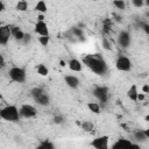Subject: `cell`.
<instances>
[{
    "mask_svg": "<svg viewBox=\"0 0 149 149\" xmlns=\"http://www.w3.org/2000/svg\"><path fill=\"white\" fill-rule=\"evenodd\" d=\"M132 143H133V142H132L130 140H127V139L121 137V139L116 140V141L112 144L111 149H129V147H130Z\"/></svg>",
    "mask_w": 149,
    "mask_h": 149,
    "instance_id": "11",
    "label": "cell"
},
{
    "mask_svg": "<svg viewBox=\"0 0 149 149\" xmlns=\"http://www.w3.org/2000/svg\"><path fill=\"white\" fill-rule=\"evenodd\" d=\"M5 8H6V7H5V3L0 0V13H1V12H3V10H5Z\"/></svg>",
    "mask_w": 149,
    "mask_h": 149,
    "instance_id": "36",
    "label": "cell"
},
{
    "mask_svg": "<svg viewBox=\"0 0 149 149\" xmlns=\"http://www.w3.org/2000/svg\"><path fill=\"white\" fill-rule=\"evenodd\" d=\"M10 79L15 83H24L26 81V70L22 69V68H19V66H13L9 72H8Z\"/></svg>",
    "mask_w": 149,
    "mask_h": 149,
    "instance_id": "4",
    "label": "cell"
},
{
    "mask_svg": "<svg viewBox=\"0 0 149 149\" xmlns=\"http://www.w3.org/2000/svg\"><path fill=\"white\" fill-rule=\"evenodd\" d=\"M0 99H2V95H1V93H0Z\"/></svg>",
    "mask_w": 149,
    "mask_h": 149,
    "instance_id": "40",
    "label": "cell"
},
{
    "mask_svg": "<svg viewBox=\"0 0 149 149\" xmlns=\"http://www.w3.org/2000/svg\"><path fill=\"white\" fill-rule=\"evenodd\" d=\"M64 121H65V119H64V116L61 115V114L55 115V118H54V122H55L56 125H62Z\"/></svg>",
    "mask_w": 149,
    "mask_h": 149,
    "instance_id": "26",
    "label": "cell"
},
{
    "mask_svg": "<svg viewBox=\"0 0 149 149\" xmlns=\"http://www.w3.org/2000/svg\"><path fill=\"white\" fill-rule=\"evenodd\" d=\"M101 42H102V47H104V49H106V50H111V49H112L106 37H102V41H101Z\"/></svg>",
    "mask_w": 149,
    "mask_h": 149,
    "instance_id": "28",
    "label": "cell"
},
{
    "mask_svg": "<svg viewBox=\"0 0 149 149\" xmlns=\"http://www.w3.org/2000/svg\"><path fill=\"white\" fill-rule=\"evenodd\" d=\"M0 116H1V119L6 120V121L15 122V121L19 120L20 113H19V109H17L16 106H14V105H8V106H5L3 108H1Z\"/></svg>",
    "mask_w": 149,
    "mask_h": 149,
    "instance_id": "2",
    "label": "cell"
},
{
    "mask_svg": "<svg viewBox=\"0 0 149 149\" xmlns=\"http://www.w3.org/2000/svg\"><path fill=\"white\" fill-rule=\"evenodd\" d=\"M130 42H132V37H130V34L127 30H122V31L119 33L118 43L121 48H128L130 45Z\"/></svg>",
    "mask_w": 149,
    "mask_h": 149,
    "instance_id": "9",
    "label": "cell"
},
{
    "mask_svg": "<svg viewBox=\"0 0 149 149\" xmlns=\"http://www.w3.org/2000/svg\"><path fill=\"white\" fill-rule=\"evenodd\" d=\"M143 29H144V31L147 33V34H149V24H143Z\"/></svg>",
    "mask_w": 149,
    "mask_h": 149,
    "instance_id": "37",
    "label": "cell"
},
{
    "mask_svg": "<svg viewBox=\"0 0 149 149\" xmlns=\"http://www.w3.org/2000/svg\"><path fill=\"white\" fill-rule=\"evenodd\" d=\"M93 94L100 102H106L108 100V88L106 86H97V87H94Z\"/></svg>",
    "mask_w": 149,
    "mask_h": 149,
    "instance_id": "8",
    "label": "cell"
},
{
    "mask_svg": "<svg viewBox=\"0 0 149 149\" xmlns=\"http://www.w3.org/2000/svg\"><path fill=\"white\" fill-rule=\"evenodd\" d=\"M64 80H65V84H66L69 87H71V88H77V87L79 86V84H80L78 77H76V76H73V74H66V76L64 77Z\"/></svg>",
    "mask_w": 149,
    "mask_h": 149,
    "instance_id": "13",
    "label": "cell"
},
{
    "mask_svg": "<svg viewBox=\"0 0 149 149\" xmlns=\"http://www.w3.org/2000/svg\"><path fill=\"white\" fill-rule=\"evenodd\" d=\"M15 8H16L17 10H20V12H24V10L28 9V2L24 1V0H21V1H19V2L16 3Z\"/></svg>",
    "mask_w": 149,
    "mask_h": 149,
    "instance_id": "23",
    "label": "cell"
},
{
    "mask_svg": "<svg viewBox=\"0 0 149 149\" xmlns=\"http://www.w3.org/2000/svg\"><path fill=\"white\" fill-rule=\"evenodd\" d=\"M144 98H146V94L144 93H139L137 94V100L142 101V100H144Z\"/></svg>",
    "mask_w": 149,
    "mask_h": 149,
    "instance_id": "32",
    "label": "cell"
},
{
    "mask_svg": "<svg viewBox=\"0 0 149 149\" xmlns=\"http://www.w3.org/2000/svg\"><path fill=\"white\" fill-rule=\"evenodd\" d=\"M87 108L90 109V112L94 114L100 113V105L98 102H87Z\"/></svg>",
    "mask_w": 149,
    "mask_h": 149,
    "instance_id": "19",
    "label": "cell"
},
{
    "mask_svg": "<svg viewBox=\"0 0 149 149\" xmlns=\"http://www.w3.org/2000/svg\"><path fill=\"white\" fill-rule=\"evenodd\" d=\"M5 66V59H3V56L0 55V69H2Z\"/></svg>",
    "mask_w": 149,
    "mask_h": 149,
    "instance_id": "33",
    "label": "cell"
},
{
    "mask_svg": "<svg viewBox=\"0 0 149 149\" xmlns=\"http://www.w3.org/2000/svg\"><path fill=\"white\" fill-rule=\"evenodd\" d=\"M0 112H1V108H0ZM0 119H1V116H0Z\"/></svg>",
    "mask_w": 149,
    "mask_h": 149,
    "instance_id": "41",
    "label": "cell"
},
{
    "mask_svg": "<svg viewBox=\"0 0 149 149\" xmlns=\"http://www.w3.org/2000/svg\"><path fill=\"white\" fill-rule=\"evenodd\" d=\"M35 33L40 36H49V29L44 21H37L35 24Z\"/></svg>",
    "mask_w": 149,
    "mask_h": 149,
    "instance_id": "12",
    "label": "cell"
},
{
    "mask_svg": "<svg viewBox=\"0 0 149 149\" xmlns=\"http://www.w3.org/2000/svg\"><path fill=\"white\" fill-rule=\"evenodd\" d=\"M38 42H40L41 45L47 47L49 44V42H50V37L49 36H40L38 37Z\"/></svg>",
    "mask_w": 149,
    "mask_h": 149,
    "instance_id": "25",
    "label": "cell"
},
{
    "mask_svg": "<svg viewBox=\"0 0 149 149\" xmlns=\"http://www.w3.org/2000/svg\"><path fill=\"white\" fill-rule=\"evenodd\" d=\"M68 65H69V69H70L71 71H73V72H80V71L83 70L81 62L78 61L77 58H72V59H70L69 63H68Z\"/></svg>",
    "mask_w": 149,
    "mask_h": 149,
    "instance_id": "14",
    "label": "cell"
},
{
    "mask_svg": "<svg viewBox=\"0 0 149 149\" xmlns=\"http://www.w3.org/2000/svg\"><path fill=\"white\" fill-rule=\"evenodd\" d=\"M113 6L116 8V9H125L126 8V2L123 0H114L113 1Z\"/></svg>",
    "mask_w": 149,
    "mask_h": 149,
    "instance_id": "24",
    "label": "cell"
},
{
    "mask_svg": "<svg viewBox=\"0 0 149 149\" xmlns=\"http://www.w3.org/2000/svg\"><path fill=\"white\" fill-rule=\"evenodd\" d=\"M22 41H24V43H28L30 41V35L29 34H24V37H23Z\"/></svg>",
    "mask_w": 149,
    "mask_h": 149,
    "instance_id": "31",
    "label": "cell"
},
{
    "mask_svg": "<svg viewBox=\"0 0 149 149\" xmlns=\"http://www.w3.org/2000/svg\"><path fill=\"white\" fill-rule=\"evenodd\" d=\"M134 137L136 141H140V142H144L149 139V130L146 129V130H137L134 133Z\"/></svg>",
    "mask_w": 149,
    "mask_h": 149,
    "instance_id": "15",
    "label": "cell"
},
{
    "mask_svg": "<svg viewBox=\"0 0 149 149\" xmlns=\"http://www.w3.org/2000/svg\"><path fill=\"white\" fill-rule=\"evenodd\" d=\"M83 63L95 74L102 76L107 72V64L104 61V58L99 54H92V55H86L83 57Z\"/></svg>",
    "mask_w": 149,
    "mask_h": 149,
    "instance_id": "1",
    "label": "cell"
},
{
    "mask_svg": "<svg viewBox=\"0 0 149 149\" xmlns=\"http://www.w3.org/2000/svg\"><path fill=\"white\" fill-rule=\"evenodd\" d=\"M35 10H37V12H40V13H45V12L48 10L47 3H45L43 0L38 1V2L35 5Z\"/></svg>",
    "mask_w": 149,
    "mask_h": 149,
    "instance_id": "20",
    "label": "cell"
},
{
    "mask_svg": "<svg viewBox=\"0 0 149 149\" xmlns=\"http://www.w3.org/2000/svg\"><path fill=\"white\" fill-rule=\"evenodd\" d=\"M142 91H143L144 94L148 93V92H149V86H148V85H143V86H142Z\"/></svg>",
    "mask_w": 149,
    "mask_h": 149,
    "instance_id": "35",
    "label": "cell"
},
{
    "mask_svg": "<svg viewBox=\"0 0 149 149\" xmlns=\"http://www.w3.org/2000/svg\"><path fill=\"white\" fill-rule=\"evenodd\" d=\"M137 94H139L137 86H136L135 84H133V85L128 88V91H127V95H128V98H129L130 100H133V101H137Z\"/></svg>",
    "mask_w": 149,
    "mask_h": 149,
    "instance_id": "17",
    "label": "cell"
},
{
    "mask_svg": "<svg viewBox=\"0 0 149 149\" xmlns=\"http://www.w3.org/2000/svg\"><path fill=\"white\" fill-rule=\"evenodd\" d=\"M37 19H38V21H43V20H44V16L41 14V15H38V17H37Z\"/></svg>",
    "mask_w": 149,
    "mask_h": 149,
    "instance_id": "38",
    "label": "cell"
},
{
    "mask_svg": "<svg viewBox=\"0 0 149 149\" xmlns=\"http://www.w3.org/2000/svg\"><path fill=\"white\" fill-rule=\"evenodd\" d=\"M81 129H83L84 132L91 133V132H93V129H94V125H93V122H91V121H84V122L81 123Z\"/></svg>",
    "mask_w": 149,
    "mask_h": 149,
    "instance_id": "21",
    "label": "cell"
},
{
    "mask_svg": "<svg viewBox=\"0 0 149 149\" xmlns=\"http://www.w3.org/2000/svg\"><path fill=\"white\" fill-rule=\"evenodd\" d=\"M30 93H31V97L34 98V100L38 105H41V106H48L50 104V97H49V94L43 88H41V87H34L30 91Z\"/></svg>",
    "mask_w": 149,
    "mask_h": 149,
    "instance_id": "3",
    "label": "cell"
},
{
    "mask_svg": "<svg viewBox=\"0 0 149 149\" xmlns=\"http://www.w3.org/2000/svg\"><path fill=\"white\" fill-rule=\"evenodd\" d=\"M132 3H133L135 7L140 8V7H142V6L144 5V1H143V0H133V1H132Z\"/></svg>",
    "mask_w": 149,
    "mask_h": 149,
    "instance_id": "29",
    "label": "cell"
},
{
    "mask_svg": "<svg viewBox=\"0 0 149 149\" xmlns=\"http://www.w3.org/2000/svg\"><path fill=\"white\" fill-rule=\"evenodd\" d=\"M111 26H112L111 19H106V20L104 21V30H105V31H108L109 28H111Z\"/></svg>",
    "mask_w": 149,
    "mask_h": 149,
    "instance_id": "27",
    "label": "cell"
},
{
    "mask_svg": "<svg viewBox=\"0 0 149 149\" xmlns=\"http://www.w3.org/2000/svg\"><path fill=\"white\" fill-rule=\"evenodd\" d=\"M36 149H55V146L49 140H44L36 147Z\"/></svg>",
    "mask_w": 149,
    "mask_h": 149,
    "instance_id": "18",
    "label": "cell"
},
{
    "mask_svg": "<svg viewBox=\"0 0 149 149\" xmlns=\"http://www.w3.org/2000/svg\"><path fill=\"white\" fill-rule=\"evenodd\" d=\"M36 70H37V73L40 76H43V77L48 76V73H49V70H48L47 65H44V64H38L37 68H36Z\"/></svg>",
    "mask_w": 149,
    "mask_h": 149,
    "instance_id": "22",
    "label": "cell"
},
{
    "mask_svg": "<svg viewBox=\"0 0 149 149\" xmlns=\"http://www.w3.org/2000/svg\"><path fill=\"white\" fill-rule=\"evenodd\" d=\"M129 149H141V148H140V146L137 143H132L130 147H129Z\"/></svg>",
    "mask_w": 149,
    "mask_h": 149,
    "instance_id": "34",
    "label": "cell"
},
{
    "mask_svg": "<svg viewBox=\"0 0 149 149\" xmlns=\"http://www.w3.org/2000/svg\"><path fill=\"white\" fill-rule=\"evenodd\" d=\"M115 66H116V69H118L119 71H125V72H127V71H129V70L132 69V62H130V59H129L128 57H126V56H120V57L116 59V62H115Z\"/></svg>",
    "mask_w": 149,
    "mask_h": 149,
    "instance_id": "7",
    "label": "cell"
},
{
    "mask_svg": "<svg viewBox=\"0 0 149 149\" xmlns=\"http://www.w3.org/2000/svg\"><path fill=\"white\" fill-rule=\"evenodd\" d=\"M61 65H62V66H65V62H64V61H61Z\"/></svg>",
    "mask_w": 149,
    "mask_h": 149,
    "instance_id": "39",
    "label": "cell"
},
{
    "mask_svg": "<svg viewBox=\"0 0 149 149\" xmlns=\"http://www.w3.org/2000/svg\"><path fill=\"white\" fill-rule=\"evenodd\" d=\"M108 141H109V137L107 135L98 136V137L93 139V141L91 142V146L95 149H109Z\"/></svg>",
    "mask_w": 149,
    "mask_h": 149,
    "instance_id": "6",
    "label": "cell"
},
{
    "mask_svg": "<svg viewBox=\"0 0 149 149\" xmlns=\"http://www.w3.org/2000/svg\"><path fill=\"white\" fill-rule=\"evenodd\" d=\"M10 33H12V36L17 41H22L23 37H24V33L16 26H12L10 27Z\"/></svg>",
    "mask_w": 149,
    "mask_h": 149,
    "instance_id": "16",
    "label": "cell"
},
{
    "mask_svg": "<svg viewBox=\"0 0 149 149\" xmlns=\"http://www.w3.org/2000/svg\"><path fill=\"white\" fill-rule=\"evenodd\" d=\"M10 36V26H0V44H7Z\"/></svg>",
    "mask_w": 149,
    "mask_h": 149,
    "instance_id": "10",
    "label": "cell"
},
{
    "mask_svg": "<svg viewBox=\"0 0 149 149\" xmlns=\"http://www.w3.org/2000/svg\"><path fill=\"white\" fill-rule=\"evenodd\" d=\"M19 113H20V116H23V118H27V119H30V118H34L36 116L37 114V111L36 108L33 106V105H29V104H24L20 107L19 109Z\"/></svg>",
    "mask_w": 149,
    "mask_h": 149,
    "instance_id": "5",
    "label": "cell"
},
{
    "mask_svg": "<svg viewBox=\"0 0 149 149\" xmlns=\"http://www.w3.org/2000/svg\"><path fill=\"white\" fill-rule=\"evenodd\" d=\"M72 31H73V34H74L76 36H78V37H83V31H81L80 29H78V28H74Z\"/></svg>",
    "mask_w": 149,
    "mask_h": 149,
    "instance_id": "30",
    "label": "cell"
}]
</instances>
